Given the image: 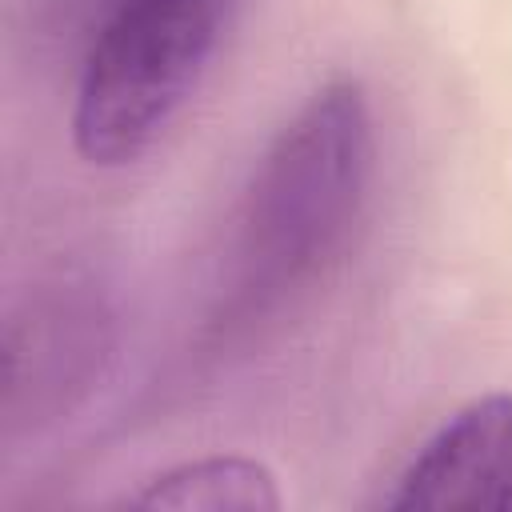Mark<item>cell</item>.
<instances>
[{
  "instance_id": "obj_5",
  "label": "cell",
  "mask_w": 512,
  "mask_h": 512,
  "mask_svg": "<svg viewBox=\"0 0 512 512\" xmlns=\"http://www.w3.org/2000/svg\"><path fill=\"white\" fill-rule=\"evenodd\" d=\"M128 504L152 512H276L280 492L272 472L248 456H204L152 476Z\"/></svg>"
},
{
  "instance_id": "obj_4",
  "label": "cell",
  "mask_w": 512,
  "mask_h": 512,
  "mask_svg": "<svg viewBox=\"0 0 512 512\" xmlns=\"http://www.w3.org/2000/svg\"><path fill=\"white\" fill-rule=\"evenodd\" d=\"M96 312L76 296H28L24 308L8 320L4 336V416L8 432L20 420H32L40 408H56L76 376L92 364L96 348Z\"/></svg>"
},
{
  "instance_id": "obj_1",
  "label": "cell",
  "mask_w": 512,
  "mask_h": 512,
  "mask_svg": "<svg viewBox=\"0 0 512 512\" xmlns=\"http://www.w3.org/2000/svg\"><path fill=\"white\" fill-rule=\"evenodd\" d=\"M376 132L360 80L320 84L260 156L236 220V308H272L340 256L372 180Z\"/></svg>"
},
{
  "instance_id": "obj_2",
  "label": "cell",
  "mask_w": 512,
  "mask_h": 512,
  "mask_svg": "<svg viewBox=\"0 0 512 512\" xmlns=\"http://www.w3.org/2000/svg\"><path fill=\"white\" fill-rule=\"evenodd\" d=\"M224 0H120L100 24L76 88L72 140L88 164L140 160L196 92Z\"/></svg>"
},
{
  "instance_id": "obj_3",
  "label": "cell",
  "mask_w": 512,
  "mask_h": 512,
  "mask_svg": "<svg viewBox=\"0 0 512 512\" xmlns=\"http://www.w3.org/2000/svg\"><path fill=\"white\" fill-rule=\"evenodd\" d=\"M384 508L508 512L512 508V392H488L452 412L404 464Z\"/></svg>"
}]
</instances>
